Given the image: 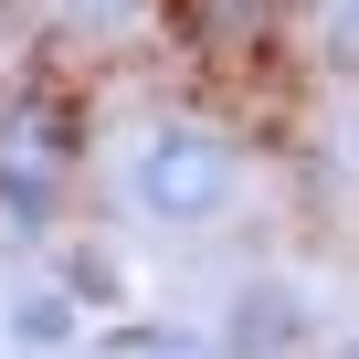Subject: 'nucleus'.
Returning a JSON list of instances; mask_svg holds the SVG:
<instances>
[{
    "label": "nucleus",
    "instance_id": "nucleus-1",
    "mask_svg": "<svg viewBox=\"0 0 359 359\" xmlns=\"http://www.w3.org/2000/svg\"><path fill=\"white\" fill-rule=\"evenodd\" d=\"M127 201L158 222V233H201L243 201V137L201 106H169L127 137Z\"/></svg>",
    "mask_w": 359,
    "mask_h": 359
},
{
    "label": "nucleus",
    "instance_id": "nucleus-2",
    "mask_svg": "<svg viewBox=\"0 0 359 359\" xmlns=\"http://www.w3.org/2000/svg\"><path fill=\"white\" fill-rule=\"evenodd\" d=\"M74 169H85V106L53 74H11L0 85V222L43 243L74 201Z\"/></svg>",
    "mask_w": 359,
    "mask_h": 359
},
{
    "label": "nucleus",
    "instance_id": "nucleus-3",
    "mask_svg": "<svg viewBox=\"0 0 359 359\" xmlns=\"http://www.w3.org/2000/svg\"><path fill=\"white\" fill-rule=\"evenodd\" d=\"M222 348L233 359H296L306 348V296L296 285H243L233 317H222Z\"/></svg>",
    "mask_w": 359,
    "mask_h": 359
},
{
    "label": "nucleus",
    "instance_id": "nucleus-4",
    "mask_svg": "<svg viewBox=\"0 0 359 359\" xmlns=\"http://www.w3.org/2000/svg\"><path fill=\"white\" fill-rule=\"evenodd\" d=\"M11 348H74L85 338V285L74 275H32V285H11Z\"/></svg>",
    "mask_w": 359,
    "mask_h": 359
},
{
    "label": "nucleus",
    "instance_id": "nucleus-5",
    "mask_svg": "<svg viewBox=\"0 0 359 359\" xmlns=\"http://www.w3.org/2000/svg\"><path fill=\"white\" fill-rule=\"evenodd\" d=\"M180 22H191L201 53H275L285 0H180Z\"/></svg>",
    "mask_w": 359,
    "mask_h": 359
},
{
    "label": "nucleus",
    "instance_id": "nucleus-6",
    "mask_svg": "<svg viewBox=\"0 0 359 359\" xmlns=\"http://www.w3.org/2000/svg\"><path fill=\"white\" fill-rule=\"evenodd\" d=\"M306 53L327 74H359V0H317L306 11Z\"/></svg>",
    "mask_w": 359,
    "mask_h": 359
},
{
    "label": "nucleus",
    "instance_id": "nucleus-7",
    "mask_svg": "<svg viewBox=\"0 0 359 359\" xmlns=\"http://www.w3.org/2000/svg\"><path fill=\"white\" fill-rule=\"evenodd\" d=\"M327 359H359V327H348V338H327Z\"/></svg>",
    "mask_w": 359,
    "mask_h": 359
}]
</instances>
